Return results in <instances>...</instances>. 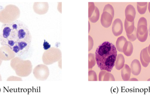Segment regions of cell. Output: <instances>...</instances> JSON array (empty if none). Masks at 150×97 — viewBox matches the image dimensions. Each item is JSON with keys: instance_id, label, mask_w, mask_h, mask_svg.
I'll list each match as a JSON object with an SVG mask.
<instances>
[{"instance_id": "obj_13", "label": "cell", "mask_w": 150, "mask_h": 97, "mask_svg": "<svg viewBox=\"0 0 150 97\" xmlns=\"http://www.w3.org/2000/svg\"><path fill=\"white\" fill-rule=\"evenodd\" d=\"M125 27L127 36L131 35L137 30L134 26V22H129L126 19L125 21Z\"/></svg>"}, {"instance_id": "obj_10", "label": "cell", "mask_w": 150, "mask_h": 97, "mask_svg": "<svg viewBox=\"0 0 150 97\" xmlns=\"http://www.w3.org/2000/svg\"><path fill=\"white\" fill-rule=\"evenodd\" d=\"M123 30V25L121 20L120 19H116L115 20L113 24L112 31L115 36L120 35Z\"/></svg>"}, {"instance_id": "obj_23", "label": "cell", "mask_w": 150, "mask_h": 97, "mask_svg": "<svg viewBox=\"0 0 150 97\" xmlns=\"http://www.w3.org/2000/svg\"><path fill=\"white\" fill-rule=\"evenodd\" d=\"M2 60H1L0 59V66H1V65L2 63Z\"/></svg>"}, {"instance_id": "obj_18", "label": "cell", "mask_w": 150, "mask_h": 97, "mask_svg": "<svg viewBox=\"0 0 150 97\" xmlns=\"http://www.w3.org/2000/svg\"><path fill=\"white\" fill-rule=\"evenodd\" d=\"M137 8L138 12L140 14H144L147 10V2L137 3Z\"/></svg>"}, {"instance_id": "obj_11", "label": "cell", "mask_w": 150, "mask_h": 97, "mask_svg": "<svg viewBox=\"0 0 150 97\" xmlns=\"http://www.w3.org/2000/svg\"><path fill=\"white\" fill-rule=\"evenodd\" d=\"M141 62L144 67H147L150 62V56L149 55L148 47L143 49L140 55Z\"/></svg>"}, {"instance_id": "obj_8", "label": "cell", "mask_w": 150, "mask_h": 97, "mask_svg": "<svg viewBox=\"0 0 150 97\" xmlns=\"http://www.w3.org/2000/svg\"><path fill=\"white\" fill-rule=\"evenodd\" d=\"M11 32L10 24H3L0 31V45L10 39Z\"/></svg>"}, {"instance_id": "obj_26", "label": "cell", "mask_w": 150, "mask_h": 97, "mask_svg": "<svg viewBox=\"0 0 150 97\" xmlns=\"http://www.w3.org/2000/svg\"><path fill=\"white\" fill-rule=\"evenodd\" d=\"M149 36L150 37V25L149 26Z\"/></svg>"}, {"instance_id": "obj_5", "label": "cell", "mask_w": 150, "mask_h": 97, "mask_svg": "<svg viewBox=\"0 0 150 97\" xmlns=\"http://www.w3.org/2000/svg\"><path fill=\"white\" fill-rule=\"evenodd\" d=\"M31 42L27 41H20L16 43V45L11 48L16 56L23 59V56L29 52L30 48Z\"/></svg>"}, {"instance_id": "obj_19", "label": "cell", "mask_w": 150, "mask_h": 97, "mask_svg": "<svg viewBox=\"0 0 150 97\" xmlns=\"http://www.w3.org/2000/svg\"><path fill=\"white\" fill-rule=\"evenodd\" d=\"M7 81H23L22 78L21 77H17V76H9L8 79H7Z\"/></svg>"}, {"instance_id": "obj_2", "label": "cell", "mask_w": 150, "mask_h": 97, "mask_svg": "<svg viewBox=\"0 0 150 97\" xmlns=\"http://www.w3.org/2000/svg\"><path fill=\"white\" fill-rule=\"evenodd\" d=\"M11 34L9 40H14L16 43L20 41L32 42V35L29 28L25 23L17 20L10 23Z\"/></svg>"}, {"instance_id": "obj_22", "label": "cell", "mask_w": 150, "mask_h": 97, "mask_svg": "<svg viewBox=\"0 0 150 97\" xmlns=\"http://www.w3.org/2000/svg\"><path fill=\"white\" fill-rule=\"evenodd\" d=\"M148 47V52H149V53L150 55V45L149 46V47Z\"/></svg>"}, {"instance_id": "obj_14", "label": "cell", "mask_w": 150, "mask_h": 97, "mask_svg": "<svg viewBox=\"0 0 150 97\" xmlns=\"http://www.w3.org/2000/svg\"><path fill=\"white\" fill-rule=\"evenodd\" d=\"M133 50L134 47L131 42L127 41L123 47L122 52H123L124 54L127 56H130L133 53Z\"/></svg>"}, {"instance_id": "obj_20", "label": "cell", "mask_w": 150, "mask_h": 97, "mask_svg": "<svg viewBox=\"0 0 150 97\" xmlns=\"http://www.w3.org/2000/svg\"><path fill=\"white\" fill-rule=\"evenodd\" d=\"M43 47L45 50H47L51 47V45L47 41H46L45 40L44 44H43Z\"/></svg>"}, {"instance_id": "obj_4", "label": "cell", "mask_w": 150, "mask_h": 97, "mask_svg": "<svg viewBox=\"0 0 150 97\" xmlns=\"http://www.w3.org/2000/svg\"><path fill=\"white\" fill-rule=\"evenodd\" d=\"M20 9L14 4H8L0 10V23L10 24L17 20L20 17Z\"/></svg>"}, {"instance_id": "obj_3", "label": "cell", "mask_w": 150, "mask_h": 97, "mask_svg": "<svg viewBox=\"0 0 150 97\" xmlns=\"http://www.w3.org/2000/svg\"><path fill=\"white\" fill-rule=\"evenodd\" d=\"M10 66L16 75L19 77L28 76L32 70V65L30 60H25L17 56L11 60Z\"/></svg>"}, {"instance_id": "obj_16", "label": "cell", "mask_w": 150, "mask_h": 97, "mask_svg": "<svg viewBox=\"0 0 150 97\" xmlns=\"http://www.w3.org/2000/svg\"><path fill=\"white\" fill-rule=\"evenodd\" d=\"M127 42V40L123 36L120 37L118 39L117 42H116V46H117L118 51L122 52L123 47Z\"/></svg>"}, {"instance_id": "obj_15", "label": "cell", "mask_w": 150, "mask_h": 97, "mask_svg": "<svg viewBox=\"0 0 150 97\" xmlns=\"http://www.w3.org/2000/svg\"><path fill=\"white\" fill-rule=\"evenodd\" d=\"M122 76L124 81H128L129 80L131 75V69L127 65H125L123 69L122 70Z\"/></svg>"}, {"instance_id": "obj_6", "label": "cell", "mask_w": 150, "mask_h": 97, "mask_svg": "<svg viewBox=\"0 0 150 97\" xmlns=\"http://www.w3.org/2000/svg\"><path fill=\"white\" fill-rule=\"evenodd\" d=\"M148 36L147 22L146 18L142 17L139 19L137 30V38L139 41L144 42Z\"/></svg>"}, {"instance_id": "obj_1", "label": "cell", "mask_w": 150, "mask_h": 97, "mask_svg": "<svg viewBox=\"0 0 150 97\" xmlns=\"http://www.w3.org/2000/svg\"><path fill=\"white\" fill-rule=\"evenodd\" d=\"M95 56L97 65L100 70L111 72L115 65L117 49L113 44L105 41L96 49Z\"/></svg>"}, {"instance_id": "obj_17", "label": "cell", "mask_w": 150, "mask_h": 97, "mask_svg": "<svg viewBox=\"0 0 150 97\" xmlns=\"http://www.w3.org/2000/svg\"><path fill=\"white\" fill-rule=\"evenodd\" d=\"M124 62H125V59L123 55L122 54L119 55L117 57V60L116 61V68L118 70L121 69L124 66Z\"/></svg>"}, {"instance_id": "obj_24", "label": "cell", "mask_w": 150, "mask_h": 97, "mask_svg": "<svg viewBox=\"0 0 150 97\" xmlns=\"http://www.w3.org/2000/svg\"><path fill=\"white\" fill-rule=\"evenodd\" d=\"M149 9L150 13V2L149 3Z\"/></svg>"}, {"instance_id": "obj_25", "label": "cell", "mask_w": 150, "mask_h": 97, "mask_svg": "<svg viewBox=\"0 0 150 97\" xmlns=\"http://www.w3.org/2000/svg\"><path fill=\"white\" fill-rule=\"evenodd\" d=\"M2 81V79L1 76V74H0V81Z\"/></svg>"}, {"instance_id": "obj_9", "label": "cell", "mask_w": 150, "mask_h": 97, "mask_svg": "<svg viewBox=\"0 0 150 97\" xmlns=\"http://www.w3.org/2000/svg\"><path fill=\"white\" fill-rule=\"evenodd\" d=\"M126 19L129 22H132L134 21L136 16V11L133 5H128L125 10Z\"/></svg>"}, {"instance_id": "obj_12", "label": "cell", "mask_w": 150, "mask_h": 97, "mask_svg": "<svg viewBox=\"0 0 150 97\" xmlns=\"http://www.w3.org/2000/svg\"><path fill=\"white\" fill-rule=\"evenodd\" d=\"M142 70L141 63L139 60L134 59L131 64V71L134 75L137 76L140 74Z\"/></svg>"}, {"instance_id": "obj_7", "label": "cell", "mask_w": 150, "mask_h": 97, "mask_svg": "<svg viewBox=\"0 0 150 97\" xmlns=\"http://www.w3.org/2000/svg\"><path fill=\"white\" fill-rule=\"evenodd\" d=\"M16 57V55L10 47L7 46H2L0 47V59L1 60L8 61Z\"/></svg>"}, {"instance_id": "obj_27", "label": "cell", "mask_w": 150, "mask_h": 97, "mask_svg": "<svg viewBox=\"0 0 150 97\" xmlns=\"http://www.w3.org/2000/svg\"><path fill=\"white\" fill-rule=\"evenodd\" d=\"M150 79H149V80H148V81H150Z\"/></svg>"}, {"instance_id": "obj_21", "label": "cell", "mask_w": 150, "mask_h": 97, "mask_svg": "<svg viewBox=\"0 0 150 97\" xmlns=\"http://www.w3.org/2000/svg\"><path fill=\"white\" fill-rule=\"evenodd\" d=\"M133 80H134V81H138V80L137 79H135V78H132V79H130V81H133Z\"/></svg>"}]
</instances>
